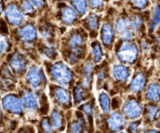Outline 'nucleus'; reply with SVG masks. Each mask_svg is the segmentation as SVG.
Here are the masks:
<instances>
[{"label":"nucleus","instance_id":"1","mask_svg":"<svg viewBox=\"0 0 160 133\" xmlns=\"http://www.w3.org/2000/svg\"><path fill=\"white\" fill-rule=\"evenodd\" d=\"M143 111L142 95H128L122 102V113L126 120L133 121L141 118Z\"/></svg>","mask_w":160,"mask_h":133},{"label":"nucleus","instance_id":"2","mask_svg":"<svg viewBox=\"0 0 160 133\" xmlns=\"http://www.w3.org/2000/svg\"><path fill=\"white\" fill-rule=\"evenodd\" d=\"M138 46L131 40H123L117 49V57L124 64H134L138 60Z\"/></svg>","mask_w":160,"mask_h":133},{"label":"nucleus","instance_id":"3","mask_svg":"<svg viewBox=\"0 0 160 133\" xmlns=\"http://www.w3.org/2000/svg\"><path fill=\"white\" fill-rule=\"evenodd\" d=\"M50 75L52 79L61 86H69L72 81V73L68 66L62 62H57L52 65Z\"/></svg>","mask_w":160,"mask_h":133},{"label":"nucleus","instance_id":"4","mask_svg":"<svg viewBox=\"0 0 160 133\" xmlns=\"http://www.w3.org/2000/svg\"><path fill=\"white\" fill-rule=\"evenodd\" d=\"M160 116V104L143 102V111L141 115L144 127H153Z\"/></svg>","mask_w":160,"mask_h":133},{"label":"nucleus","instance_id":"5","mask_svg":"<svg viewBox=\"0 0 160 133\" xmlns=\"http://www.w3.org/2000/svg\"><path fill=\"white\" fill-rule=\"evenodd\" d=\"M127 120L119 110H114L108 114L106 119V126L108 133H120L125 129Z\"/></svg>","mask_w":160,"mask_h":133},{"label":"nucleus","instance_id":"6","mask_svg":"<svg viewBox=\"0 0 160 133\" xmlns=\"http://www.w3.org/2000/svg\"><path fill=\"white\" fill-rule=\"evenodd\" d=\"M68 46L71 49L70 54V61L72 63H74L77 61L78 59L83 54V47H84V38L81 34L74 33L72 34L69 41H68Z\"/></svg>","mask_w":160,"mask_h":133},{"label":"nucleus","instance_id":"7","mask_svg":"<svg viewBox=\"0 0 160 133\" xmlns=\"http://www.w3.org/2000/svg\"><path fill=\"white\" fill-rule=\"evenodd\" d=\"M147 84H148L147 75L142 71H138V72L135 73V75L131 79V80L127 86V91L130 93V95H141L142 93L144 92Z\"/></svg>","mask_w":160,"mask_h":133},{"label":"nucleus","instance_id":"8","mask_svg":"<svg viewBox=\"0 0 160 133\" xmlns=\"http://www.w3.org/2000/svg\"><path fill=\"white\" fill-rule=\"evenodd\" d=\"M143 102H151L160 104V81L152 80L148 82L144 92L142 93Z\"/></svg>","mask_w":160,"mask_h":133},{"label":"nucleus","instance_id":"9","mask_svg":"<svg viewBox=\"0 0 160 133\" xmlns=\"http://www.w3.org/2000/svg\"><path fill=\"white\" fill-rule=\"evenodd\" d=\"M4 109L13 114H21L23 112V104L21 99L15 95H8L2 99Z\"/></svg>","mask_w":160,"mask_h":133},{"label":"nucleus","instance_id":"10","mask_svg":"<svg viewBox=\"0 0 160 133\" xmlns=\"http://www.w3.org/2000/svg\"><path fill=\"white\" fill-rule=\"evenodd\" d=\"M131 76V71L128 66L124 64H115L112 67V77L119 83H126Z\"/></svg>","mask_w":160,"mask_h":133},{"label":"nucleus","instance_id":"11","mask_svg":"<svg viewBox=\"0 0 160 133\" xmlns=\"http://www.w3.org/2000/svg\"><path fill=\"white\" fill-rule=\"evenodd\" d=\"M5 15L7 20L13 26H19L24 21L23 13L14 4H11L7 7L5 11Z\"/></svg>","mask_w":160,"mask_h":133},{"label":"nucleus","instance_id":"12","mask_svg":"<svg viewBox=\"0 0 160 133\" xmlns=\"http://www.w3.org/2000/svg\"><path fill=\"white\" fill-rule=\"evenodd\" d=\"M43 79H44L43 73L39 67H37V66H32L31 68H29L28 75H27V80L32 88L34 89L39 88L40 85L42 83Z\"/></svg>","mask_w":160,"mask_h":133},{"label":"nucleus","instance_id":"13","mask_svg":"<svg viewBox=\"0 0 160 133\" xmlns=\"http://www.w3.org/2000/svg\"><path fill=\"white\" fill-rule=\"evenodd\" d=\"M116 31L123 40H131L133 38V31L130 28V20L128 18H120L116 22Z\"/></svg>","mask_w":160,"mask_h":133},{"label":"nucleus","instance_id":"14","mask_svg":"<svg viewBox=\"0 0 160 133\" xmlns=\"http://www.w3.org/2000/svg\"><path fill=\"white\" fill-rule=\"evenodd\" d=\"M53 96L61 106H69L71 104V95L69 91L63 87H55V89H53Z\"/></svg>","mask_w":160,"mask_h":133},{"label":"nucleus","instance_id":"15","mask_svg":"<svg viewBox=\"0 0 160 133\" xmlns=\"http://www.w3.org/2000/svg\"><path fill=\"white\" fill-rule=\"evenodd\" d=\"M10 65L12 69L16 73V74H23L26 70L27 67V61L26 59L23 58V56H21L19 53H15L12 56L11 59H10Z\"/></svg>","mask_w":160,"mask_h":133},{"label":"nucleus","instance_id":"16","mask_svg":"<svg viewBox=\"0 0 160 133\" xmlns=\"http://www.w3.org/2000/svg\"><path fill=\"white\" fill-rule=\"evenodd\" d=\"M18 37L23 42H32L37 37V30L33 25H26L17 31Z\"/></svg>","mask_w":160,"mask_h":133},{"label":"nucleus","instance_id":"17","mask_svg":"<svg viewBox=\"0 0 160 133\" xmlns=\"http://www.w3.org/2000/svg\"><path fill=\"white\" fill-rule=\"evenodd\" d=\"M21 101H22V104L28 110H37V108L39 106L38 98H37L36 95L31 91H25L23 93Z\"/></svg>","mask_w":160,"mask_h":133},{"label":"nucleus","instance_id":"18","mask_svg":"<svg viewBox=\"0 0 160 133\" xmlns=\"http://www.w3.org/2000/svg\"><path fill=\"white\" fill-rule=\"evenodd\" d=\"M86 128V120L81 113L76 114V119L68 126V133H84Z\"/></svg>","mask_w":160,"mask_h":133},{"label":"nucleus","instance_id":"19","mask_svg":"<svg viewBox=\"0 0 160 133\" xmlns=\"http://www.w3.org/2000/svg\"><path fill=\"white\" fill-rule=\"evenodd\" d=\"M92 71H93V64L92 62H87L84 64L82 69V75H83V88L90 89L92 81Z\"/></svg>","mask_w":160,"mask_h":133},{"label":"nucleus","instance_id":"20","mask_svg":"<svg viewBox=\"0 0 160 133\" xmlns=\"http://www.w3.org/2000/svg\"><path fill=\"white\" fill-rule=\"evenodd\" d=\"M102 41L106 45H111L114 40V29L109 23H105L102 27Z\"/></svg>","mask_w":160,"mask_h":133},{"label":"nucleus","instance_id":"21","mask_svg":"<svg viewBox=\"0 0 160 133\" xmlns=\"http://www.w3.org/2000/svg\"><path fill=\"white\" fill-rule=\"evenodd\" d=\"M77 18V13L75 10H73L72 7L65 6L61 10V20L67 24V25H72Z\"/></svg>","mask_w":160,"mask_h":133},{"label":"nucleus","instance_id":"22","mask_svg":"<svg viewBox=\"0 0 160 133\" xmlns=\"http://www.w3.org/2000/svg\"><path fill=\"white\" fill-rule=\"evenodd\" d=\"M99 105L102 111L105 114H108L111 112V99L106 92H103L99 95Z\"/></svg>","mask_w":160,"mask_h":133},{"label":"nucleus","instance_id":"23","mask_svg":"<svg viewBox=\"0 0 160 133\" xmlns=\"http://www.w3.org/2000/svg\"><path fill=\"white\" fill-rule=\"evenodd\" d=\"M144 125L142 123V119H137V120H133L130 121L127 125H126V133H142L143 129H144Z\"/></svg>","mask_w":160,"mask_h":133},{"label":"nucleus","instance_id":"24","mask_svg":"<svg viewBox=\"0 0 160 133\" xmlns=\"http://www.w3.org/2000/svg\"><path fill=\"white\" fill-rule=\"evenodd\" d=\"M81 110L83 111V113L85 114L86 118L88 119L91 126L92 125V120H93V113H94V104L93 101H90L87 103H84L81 106Z\"/></svg>","mask_w":160,"mask_h":133},{"label":"nucleus","instance_id":"25","mask_svg":"<svg viewBox=\"0 0 160 133\" xmlns=\"http://www.w3.org/2000/svg\"><path fill=\"white\" fill-rule=\"evenodd\" d=\"M51 125H52L54 130L60 129L62 127V125H63L62 114L57 110H53V112L51 114Z\"/></svg>","mask_w":160,"mask_h":133},{"label":"nucleus","instance_id":"26","mask_svg":"<svg viewBox=\"0 0 160 133\" xmlns=\"http://www.w3.org/2000/svg\"><path fill=\"white\" fill-rule=\"evenodd\" d=\"M92 58H93V60L95 62H100L102 59H103V57H104V53H103V50H102V47H101V44L98 43V42H95L93 44H92Z\"/></svg>","mask_w":160,"mask_h":133},{"label":"nucleus","instance_id":"27","mask_svg":"<svg viewBox=\"0 0 160 133\" xmlns=\"http://www.w3.org/2000/svg\"><path fill=\"white\" fill-rule=\"evenodd\" d=\"M73 97H74V102L76 104L82 102L85 98V91L83 86L77 84L74 89H73Z\"/></svg>","mask_w":160,"mask_h":133},{"label":"nucleus","instance_id":"28","mask_svg":"<svg viewBox=\"0 0 160 133\" xmlns=\"http://www.w3.org/2000/svg\"><path fill=\"white\" fill-rule=\"evenodd\" d=\"M159 24H160V5H157L154 8L153 16H152V23L150 25V28H149L150 32H152Z\"/></svg>","mask_w":160,"mask_h":133},{"label":"nucleus","instance_id":"29","mask_svg":"<svg viewBox=\"0 0 160 133\" xmlns=\"http://www.w3.org/2000/svg\"><path fill=\"white\" fill-rule=\"evenodd\" d=\"M86 22H87V26L88 28L92 30V31H94V30H97L98 27H99V17L92 13V14H90L88 16V18L86 19Z\"/></svg>","mask_w":160,"mask_h":133},{"label":"nucleus","instance_id":"30","mask_svg":"<svg viewBox=\"0 0 160 133\" xmlns=\"http://www.w3.org/2000/svg\"><path fill=\"white\" fill-rule=\"evenodd\" d=\"M129 20H130V28L133 31V33L138 31L142 26V19L138 15H135Z\"/></svg>","mask_w":160,"mask_h":133},{"label":"nucleus","instance_id":"31","mask_svg":"<svg viewBox=\"0 0 160 133\" xmlns=\"http://www.w3.org/2000/svg\"><path fill=\"white\" fill-rule=\"evenodd\" d=\"M72 5L74 6V8L77 10V12L79 13H87L88 10V6H87V1L86 0H72Z\"/></svg>","mask_w":160,"mask_h":133},{"label":"nucleus","instance_id":"32","mask_svg":"<svg viewBox=\"0 0 160 133\" xmlns=\"http://www.w3.org/2000/svg\"><path fill=\"white\" fill-rule=\"evenodd\" d=\"M9 47H10V43L7 37L0 34V55L5 54L9 50Z\"/></svg>","mask_w":160,"mask_h":133},{"label":"nucleus","instance_id":"33","mask_svg":"<svg viewBox=\"0 0 160 133\" xmlns=\"http://www.w3.org/2000/svg\"><path fill=\"white\" fill-rule=\"evenodd\" d=\"M22 10L26 13H33L35 11L30 0H22Z\"/></svg>","mask_w":160,"mask_h":133},{"label":"nucleus","instance_id":"34","mask_svg":"<svg viewBox=\"0 0 160 133\" xmlns=\"http://www.w3.org/2000/svg\"><path fill=\"white\" fill-rule=\"evenodd\" d=\"M41 125H42V129L43 131V133H53V127L51 125V124L49 123V121L47 119H42V123H41Z\"/></svg>","mask_w":160,"mask_h":133},{"label":"nucleus","instance_id":"35","mask_svg":"<svg viewBox=\"0 0 160 133\" xmlns=\"http://www.w3.org/2000/svg\"><path fill=\"white\" fill-rule=\"evenodd\" d=\"M51 27H42V29H41V33H42V38H44L45 40H49L52 38L53 36V31L52 29L50 28Z\"/></svg>","mask_w":160,"mask_h":133},{"label":"nucleus","instance_id":"36","mask_svg":"<svg viewBox=\"0 0 160 133\" xmlns=\"http://www.w3.org/2000/svg\"><path fill=\"white\" fill-rule=\"evenodd\" d=\"M42 53H43V55L44 56H46L48 59H53L55 56H56V50H55V48H53V47H49V46H44L42 49Z\"/></svg>","mask_w":160,"mask_h":133},{"label":"nucleus","instance_id":"37","mask_svg":"<svg viewBox=\"0 0 160 133\" xmlns=\"http://www.w3.org/2000/svg\"><path fill=\"white\" fill-rule=\"evenodd\" d=\"M134 6H136L138 9H144L147 6L148 0H131Z\"/></svg>","mask_w":160,"mask_h":133},{"label":"nucleus","instance_id":"38","mask_svg":"<svg viewBox=\"0 0 160 133\" xmlns=\"http://www.w3.org/2000/svg\"><path fill=\"white\" fill-rule=\"evenodd\" d=\"M97 78H98V81L103 82L106 78H107V72L105 68H101L98 72H97Z\"/></svg>","mask_w":160,"mask_h":133},{"label":"nucleus","instance_id":"39","mask_svg":"<svg viewBox=\"0 0 160 133\" xmlns=\"http://www.w3.org/2000/svg\"><path fill=\"white\" fill-rule=\"evenodd\" d=\"M103 5V0H90V6L92 9L99 8Z\"/></svg>","mask_w":160,"mask_h":133},{"label":"nucleus","instance_id":"40","mask_svg":"<svg viewBox=\"0 0 160 133\" xmlns=\"http://www.w3.org/2000/svg\"><path fill=\"white\" fill-rule=\"evenodd\" d=\"M33 6L38 7V8H42L45 5V0H30Z\"/></svg>","mask_w":160,"mask_h":133},{"label":"nucleus","instance_id":"41","mask_svg":"<svg viewBox=\"0 0 160 133\" xmlns=\"http://www.w3.org/2000/svg\"><path fill=\"white\" fill-rule=\"evenodd\" d=\"M142 133H160V129H157L155 127H145Z\"/></svg>","mask_w":160,"mask_h":133},{"label":"nucleus","instance_id":"42","mask_svg":"<svg viewBox=\"0 0 160 133\" xmlns=\"http://www.w3.org/2000/svg\"><path fill=\"white\" fill-rule=\"evenodd\" d=\"M153 127H155V128H157V129H160V116H159V119H158V120L156 121V123L154 124Z\"/></svg>","mask_w":160,"mask_h":133},{"label":"nucleus","instance_id":"43","mask_svg":"<svg viewBox=\"0 0 160 133\" xmlns=\"http://www.w3.org/2000/svg\"><path fill=\"white\" fill-rule=\"evenodd\" d=\"M3 12V2L2 0H0V13Z\"/></svg>","mask_w":160,"mask_h":133},{"label":"nucleus","instance_id":"44","mask_svg":"<svg viewBox=\"0 0 160 133\" xmlns=\"http://www.w3.org/2000/svg\"><path fill=\"white\" fill-rule=\"evenodd\" d=\"M1 117H2V113H1V109H0V119H1Z\"/></svg>","mask_w":160,"mask_h":133}]
</instances>
